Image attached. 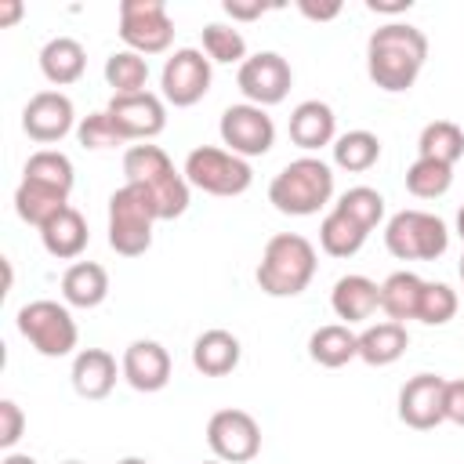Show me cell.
Here are the masks:
<instances>
[{
    "instance_id": "obj_37",
    "label": "cell",
    "mask_w": 464,
    "mask_h": 464,
    "mask_svg": "<svg viewBox=\"0 0 464 464\" xmlns=\"http://www.w3.org/2000/svg\"><path fill=\"white\" fill-rule=\"evenodd\" d=\"M334 210L348 214V218L359 221L366 232H373V228L384 221V196H381L377 188H370V185H355V188H348V192L334 203Z\"/></svg>"
},
{
    "instance_id": "obj_18",
    "label": "cell",
    "mask_w": 464,
    "mask_h": 464,
    "mask_svg": "<svg viewBox=\"0 0 464 464\" xmlns=\"http://www.w3.org/2000/svg\"><path fill=\"white\" fill-rule=\"evenodd\" d=\"M330 308L337 319H344V326L366 323L381 308V286L366 276H341L330 290Z\"/></svg>"
},
{
    "instance_id": "obj_30",
    "label": "cell",
    "mask_w": 464,
    "mask_h": 464,
    "mask_svg": "<svg viewBox=\"0 0 464 464\" xmlns=\"http://www.w3.org/2000/svg\"><path fill=\"white\" fill-rule=\"evenodd\" d=\"M366 236L370 232L359 221H352L348 214H341V210H330L323 218V225H319V246L330 257H352V254H359L362 243H366Z\"/></svg>"
},
{
    "instance_id": "obj_41",
    "label": "cell",
    "mask_w": 464,
    "mask_h": 464,
    "mask_svg": "<svg viewBox=\"0 0 464 464\" xmlns=\"http://www.w3.org/2000/svg\"><path fill=\"white\" fill-rule=\"evenodd\" d=\"M446 420L464 428V377L460 381H446Z\"/></svg>"
},
{
    "instance_id": "obj_51",
    "label": "cell",
    "mask_w": 464,
    "mask_h": 464,
    "mask_svg": "<svg viewBox=\"0 0 464 464\" xmlns=\"http://www.w3.org/2000/svg\"><path fill=\"white\" fill-rule=\"evenodd\" d=\"M203 464H221V460H203Z\"/></svg>"
},
{
    "instance_id": "obj_24",
    "label": "cell",
    "mask_w": 464,
    "mask_h": 464,
    "mask_svg": "<svg viewBox=\"0 0 464 464\" xmlns=\"http://www.w3.org/2000/svg\"><path fill=\"white\" fill-rule=\"evenodd\" d=\"M109 297V272L98 261H76L62 276V301L72 308H98Z\"/></svg>"
},
{
    "instance_id": "obj_49",
    "label": "cell",
    "mask_w": 464,
    "mask_h": 464,
    "mask_svg": "<svg viewBox=\"0 0 464 464\" xmlns=\"http://www.w3.org/2000/svg\"><path fill=\"white\" fill-rule=\"evenodd\" d=\"M62 464H83V460H62Z\"/></svg>"
},
{
    "instance_id": "obj_36",
    "label": "cell",
    "mask_w": 464,
    "mask_h": 464,
    "mask_svg": "<svg viewBox=\"0 0 464 464\" xmlns=\"http://www.w3.org/2000/svg\"><path fill=\"white\" fill-rule=\"evenodd\" d=\"M203 54L210 62H221V65H243L250 58L243 33L236 25H221V22L203 25Z\"/></svg>"
},
{
    "instance_id": "obj_6",
    "label": "cell",
    "mask_w": 464,
    "mask_h": 464,
    "mask_svg": "<svg viewBox=\"0 0 464 464\" xmlns=\"http://www.w3.org/2000/svg\"><path fill=\"white\" fill-rule=\"evenodd\" d=\"M156 214L141 188L123 185L109 196V246L120 257H141L152 246Z\"/></svg>"
},
{
    "instance_id": "obj_8",
    "label": "cell",
    "mask_w": 464,
    "mask_h": 464,
    "mask_svg": "<svg viewBox=\"0 0 464 464\" xmlns=\"http://www.w3.org/2000/svg\"><path fill=\"white\" fill-rule=\"evenodd\" d=\"M120 40L134 54H163L174 44V22L163 0H123L120 4Z\"/></svg>"
},
{
    "instance_id": "obj_7",
    "label": "cell",
    "mask_w": 464,
    "mask_h": 464,
    "mask_svg": "<svg viewBox=\"0 0 464 464\" xmlns=\"http://www.w3.org/2000/svg\"><path fill=\"white\" fill-rule=\"evenodd\" d=\"M18 334L47 359H62L76 348L80 341V330H76V319L69 312V304H58V301H29L18 308Z\"/></svg>"
},
{
    "instance_id": "obj_14",
    "label": "cell",
    "mask_w": 464,
    "mask_h": 464,
    "mask_svg": "<svg viewBox=\"0 0 464 464\" xmlns=\"http://www.w3.org/2000/svg\"><path fill=\"white\" fill-rule=\"evenodd\" d=\"M399 420L413 431H431L446 420V377L417 373L399 388Z\"/></svg>"
},
{
    "instance_id": "obj_10",
    "label": "cell",
    "mask_w": 464,
    "mask_h": 464,
    "mask_svg": "<svg viewBox=\"0 0 464 464\" xmlns=\"http://www.w3.org/2000/svg\"><path fill=\"white\" fill-rule=\"evenodd\" d=\"M207 446L221 464H246L261 453V428L246 410H218L207 420Z\"/></svg>"
},
{
    "instance_id": "obj_15",
    "label": "cell",
    "mask_w": 464,
    "mask_h": 464,
    "mask_svg": "<svg viewBox=\"0 0 464 464\" xmlns=\"http://www.w3.org/2000/svg\"><path fill=\"white\" fill-rule=\"evenodd\" d=\"M22 130L40 141V145H51V141H62L69 130H76V109L69 102V94L62 91H36L25 109H22Z\"/></svg>"
},
{
    "instance_id": "obj_1",
    "label": "cell",
    "mask_w": 464,
    "mask_h": 464,
    "mask_svg": "<svg viewBox=\"0 0 464 464\" xmlns=\"http://www.w3.org/2000/svg\"><path fill=\"white\" fill-rule=\"evenodd\" d=\"M424 58H428V36L410 22H388L373 29L366 40V72L388 94L410 91L424 69Z\"/></svg>"
},
{
    "instance_id": "obj_19",
    "label": "cell",
    "mask_w": 464,
    "mask_h": 464,
    "mask_svg": "<svg viewBox=\"0 0 464 464\" xmlns=\"http://www.w3.org/2000/svg\"><path fill=\"white\" fill-rule=\"evenodd\" d=\"M116 373H123V370H116L112 352L83 348V352H76L69 377H72V388H76L80 399H105L116 388Z\"/></svg>"
},
{
    "instance_id": "obj_35",
    "label": "cell",
    "mask_w": 464,
    "mask_h": 464,
    "mask_svg": "<svg viewBox=\"0 0 464 464\" xmlns=\"http://www.w3.org/2000/svg\"><path fill=\"white\" fill-rule=\"evenodd\" d=\"M167 170H174V163H170V156H167L160 145L141 141V145H130V149L123 152V174H127V185H149V181L163 178Z\"/></svg>"
},
{
    "instance_id": "obj_33",
    "label": "cell",
    "mask_w": 464,
    "mask_h": 464,
    "mask_svg": "<svg viewBox=\"0 0 464 464\" xmlns=\"http://www.w3.org/2000/svg\"><path fill=\"white\" fill-rule=\"evenodd\" d=\"M22 178H33V181H44L51 188H62V192H72V181H76V170H72V160L58 149H40L25 160V170Z\"/></svg>"
},
{
    "instance_id": "obj_13",
    "label": "cell",
    "mask_w": 464,
    "mask_h": 464,
    "mask_svg": "<svg viewBox=\"0 0 464 464\" xmlns=\"http://www.w3.org/2000/svg\"><path fill=\"white\" fill-rule=\"evenodd\" d=\"M105 112L112 116L116 130L127 138V141H152L163 127H167V102L152 91H141V94H112Z\"/></svg>"
},
{
    "instance_id": "obj_50",
    "label": "cell",
    "mask_w": 464,
    "mask_h": 464,
    "mask_svg": "<svg viewBox=\"0 0 464 464\" xmlns=\"http://www.w3.org/2000/svg\"><path fill=\"white\" fill-rule=\"evenodd\" d=\"M460 279H464V257H460Z\"/></svg>"
},
{
    "instance_id": "obj_42",
    "label": "cell",
    "mask_w": 464,
    "mask_h": 464,
    "mask_svg": "<svg viewBox=\"0 0 464 464\" xmlns=\"http://www.w3.org/2000/svg\"><path fill=\"white\" fill-rule=\"evenodd\" d=\"M221 11H225L232 22H254V18H261L268 7H265V4H239V0H225V4H221Z\"/></svg>"
},
{
    "instance_id": "obj_25",
    "label": "cell",
    "mask_w": 464,
    "mask_h": 464,
    "mask_svg": "<svg viewBox=\"0 0 464 464\" xmlns=\"http://www.w3.org/2000/svg\"><path fill=\"white\" fill-rule=\"evenodd\" d=\"M406 348H410V334L402 323H392V319L373 323L359 334V359L366 366H392L395 359L406 355Z\"/></svg>"
},
{
    "instance_id": "obj_20",
    "label": "cell",
    "mask_w": 464,
    "mask_h": 464,
    "mask_svg": "<svg viewBox=\"0 0 464 464\" xmlns=\"http://www.w3.org/2000/svg\"><path fill=\"white\" fill-rule=\"evenodd\" d=\"M239 355H243L239 337L228 334V330H221V326L203 330L196 337V344H192V366L203 377H225V373H232L239 366Z\"/></svg>"
},
{
    "instance_id": "obj_17",
    "label": "cell",
    "mask_w": 464,
    "mask_h": 464,
    "mask_svg": "<svg viewBox=\"0 0 464 464\" xmlns=\"http://www.w3.org/2000/svg\"><path fill=\"white\" fill-rule=\"evenodd\" d=\"M290 141L304 152H315L323 145H334L337 141V116L326 102L319 98H308L301 102L294 112H290Z\"/></svg>"
},
{
    "instance_id": "obj_2",
    "label": "cell",
    "mask_w": 464,
    "mask_h": 464,
    "mask_svg": "<svg viewBox=\"0 0 464 464\" xmlns=\"http://www.w3.org/2000/svg\"><path fill=\"white\" fill-rule=\"evenodd\" d=\"M319 261H315V246L297 236V232H276L257 261V286L268 297H297L301 290H308L312 276H315Z\"/></svg>"
},
{
    "instance_id": "obj_5",
    "label": "cell",
    "mask_w": 464,
    "mask_h": 464,
    "mask_svg": "<svg viewBox=\"0 0 464 464\" xmlns=\"http://www.w3.org/2000/svg\"><path fill=\"white\" fill-rule=\"evenodd\" d=\"M185 181L207 196H243L254 181V170L243 156L228 152V149H218V145H199L185 156V167H181Z\"/></svg>"
},
{
    "instance_id": "obj_11",
    "label": "cell",
    "mask_w": 464,
    "mask_h": 464,
    "mask_svg": "<svg viewBox=\"0 0 464 464\" xmlns=\"http://www.w3.org/2000/svg\"><path fill=\"white\" fill-rule=\"evenodd\" d=\"M218 134H221V145L228 152H236V156H243V160L265 156L276 145V123H272V116L261 105H250V102L228 105L221 112Z\"/></svg>"
},
{
    "instance_id": "obj_45",
    "label": "cell",
    "mask_w": 464,
    "mask_h": 464,
    "mask_svg": "<svg viewBox=\"0 0 464 464\" xmlns=\"http://www.w3.org/2000/svg\"><path fill=\"white\" fill-rule=\"evenodd\" d=\"M22 18V4L18 0H7L4 7H0V25H11V22H18Z\"/></svg>"
},
{
    "instance_id": "obj_39",
    "label": "cell",
    "mask_w": 464,
    "mask_h": 464,
    "mask_svg": "<svg viewBox=\"0 0 464 464\" xmlns=\"http://www.w3.org/2000/svg\"><path fill=\"white\" fill-rule=\"evenodd\" d=\"M453 315H457V290L446 286V283H424L417 319L428 323V326H442V323H450Z\"/></svg>"
},
{
    "instance_id": "obj_22",
    "label": "cell",
    "mask_w": 464,
    "mask_h": 464,
    "mask_svg": "<svg viewBox=\"0 0 464 464\" xmlns=\"http://www.w3.org/2000/svg\"><path fill=\"white\" fill-rule=\"evenodd\" d=\"M65 207H69V192L51 188V185H44V181L22 178L18 188H14V214H18L25 225L44 228V225H47L51 218H58Z\"/></svg>"
},
{
    "instance_id": "obj_26",
    "label": "cell",
    "mask_w": 464,
    "mask_h": 464,
    "mask_svg": "<svg viewBox=\"0 0 464 464\" xmlns=\"http://www.w3.org/2000/svg\"><path fill=\"white\" fill-rule=\"evenodd\" d=\"M420 294H424V279L417 272H392L381 283V312L392 323H410L420 312Z\"/></svg>"
},
{
    "instance_id": "obj_23",
    "label": "cell",
    "mask_w": 464,
    "mask_h": 464,
    "mask_svg": "<svg viewBox=\"0 0 464 464\" xmlns=\"http://www.w3.org/2000/svg\"><path fill=\"white\" fill-rule=\"evenodd\" d=\"M40 239H44V250L58 261H72L83 254L91 232H87V221L76 207H65L58 218H51L44 228H40Z\"/></svg>"
},
{
    "instance_id": "obj_44",
    "label": "cell",
    "mask_w": 464,
    "mask_h": 464,
    "mask_svg": "<svg viewBox=\"0 0 464 464\" xmlns=\"http://www.w3.org/2000/svg\"><path fill=\"white\" fill-rule=\"evenodd\" d=\"M366 7H370V11H377V14H402V11H410V0H395V4H381V0H366Z\"/></svg>"
},
{
    "instance_id": "obj_21",
    "label": "cell",
    "mask_w": 464,
    "mask_h": 464,
    "mask_svg": "<svg viewBox=\"0 0 464 464\" xmlns=\"http://www.w3.org/2000/svg\"><path fill=\"white\" fill-rule=\"evenodd\" d=\"M83 69H87V51H83L80 40L54 36V40L44 44V51H40V72H44L47 83L69 87V83H76L83 76Z\"/></svg>"
},
{
    "instance_id": "obj_46",
    "label": "cell",
    "mask_w": 464,
    "mask_h": 464,
    "mask_svg": "<svg viewBox=\"0 0 464 464\" xmlns=\"http://www.w3.org/2000/svg\"><path fill=\"white\" fill-rule=\"evenodd\" d=\"M0 464H36V460H33L29 453H7V457H4Z\"/></svg>"
},
{
    "instance_id": "obj_12",
    "label": "cell",
    "mask_w": 464,
    "mask_h": 464,
    "mask_svg": "<svg viewBox=\"0 0 464 464\" xmlns=\"http://www.w3.org/2000/svg\"><path fill=\"white\" fill-rule=\"evenodd\" d=\"M236 83H239V91H243V98H246L250 105L268 109V105H279V102L290 94L294 69H290V62H286L283 54H276V51H257V54H250V58L239 65Z\"/></svg>"
},
{
    "instance_id": "obj_16",
    "label": "cell",
    "mask_w": 464,
    "mask_h": 464,
    "mask_svg": "<svg viewBox=\"0 0 464 464\" xmlns=\"http://www.w3.org/2000/svg\"><path fill=\"white\" fill-rule=\"evenodd\" d=\"M120 370L134 392H160L170 381V352L160 341H130L120 359Z\"/></svg>"
},
{
    "instance_id": "obj_38",
    "label": "cell",
    "mask_w": 464,
    "mask_h": 464,
    "mask_svg": "<svg viewBox=\"0 0 464 464\" xmlns=\"http://www.w3.org/2000/svg\"><path fill=\"white\" fill-rule=\"evenodd\" d=\"M76 141L83 149H116V145H127V138L116 130L112 116L102 109V112H91L76 123Z\"/></svg>"
},
{
    "instance_id": "obj_29",
    "label": "cell",
    "mask_w": 464,
    "mask_h": 464,
    "mask_svg": "<svg viewBox=\"0 0 464 464\" xmlns=\"http://www.w3.org/2000/svg\"><path fill=\"white\" fill-rule=\"evenodd\" d=\"M417 156L420 160H439V163H457L464 156V130L453 120H431L424 123L417 138Z\"/></svg>"
},
{
    "instance_id": "obj_9",
    "label": "cell",
    "mask_w": 464,
    "mask_h": 464,
    "mask_svg": "<svg viewBox=\"0 0 464 464\" xmlns=\"http://www.w3.org/2000/svg\"><path fill=\"white\" fill-rule=\"evenodd\" d=\"M210 58L199 47H178L160 72V98L174 109L196 105L210 91Z\"/></svg>"
},
{
    "instance_id": "obj_31",
    "label": "cell",
    "mask_w": 464,
    "mask_h": 464,
    "mask_svg": "<svg viewBox=\"0 0 464 464\" xmlns=\"http://www.w3.org/2000/svg\"><path fill=\"white\" fill-rule=\"evenodd\" d=\"M334 149V163L348 174H362L370 170L377 160H381V138L373 130H348V134H337V141L330 145Z\"/></svg>"
},
{
    "instance_id": "obj_3",
    "label": "cell",
    "mask_w": 464,
    "mask_h": 464,
    "mask_svg": "<svg viewBox=\"0 0 464 464\" xmlns=\"http://www.w3.org/2000/svg\"><path fill=\"white\" fill-rule=\"evenodd\" d=\"M330 196H334V170H330V163H323L315 156L290 160L268 181V203L290 218L319 214L330 203Z\"/></svg>"
},
{
    "instance_id": "obj_47",
    "label": "cell",
    "mask_w": 464,
    "mask_h": 464,
    "mask_svg": "<svg viewBox=\"0 0 464 464\" xmlns=\"http://www.w3.org/2000/svg\"><path fill=\"white\" fill-rule=\"evenodd\" d=\"M457 236H460V239H464V207H460V210H457Z\"/></svg>"
},
{
    "instance_id": "obj_34",
    "label": "cell",
    "mask_w": 464,
    "mask_h": 464,
    "mask_svg": "<svg viewBox=\"0 0 464 464\" xmlns=\"http://www.w3.org/2000/svg\"><path fill=\"white\" fill-rule=\"evenodd\" d=\"M450 185H453V167H450V163L420 160V156H417V160L406 167V188H410V196H417V199H439V196L450 192Z\"/></svg>"
},
{
    "instance_id": "obj_40",
    "label": "cell",
    "mask_w": 464,
    "mask_h": 464,
    "mask_svg": "<svg viewBox=\"0 0 464 464\" xmlns=\"http://www.w3.org/2000/svg\"><path fill=\"white\" fill-rule=\"evenodd\" d=\"M25 431V413L14 399H0V450H14V442Z\"/></svg>"
},
{
    "instance_id": "obj_28",
    "label": "cell",
    "mask_w": 464,
    "mask_h": 464,
    "mask_svg": "<svg viewBox=\"0 0 464 464\" xmlns=\"http://www.w3.org/2000/svg\"><path fill=\"white\" fill-rule=\"evenodd\" d=\"M134 188L145 192V199H149L156 221H174V218H181V214L188 210V188H192V185L185 181L181 170H167L163 178H156V181H149V185H134Z\"/></svg>"
},
{
    "instance_id": "obj_48",
    "label": "cell",
    "mask_w": 464,
    "mask_h": 464,
    "mask_svg": "<svg viewBox=\"0 0 464 464\" xmlns=\"http://www.w3.org/2000/svg\"><path fill=\"white\" fill-rule=\"evenodd\" d=\"M116 464H149V460H141V457H123V460H116Z\"/></svg>"
},
{
    "instance_id": "obj_27",
    "label": "cell",
    "mask_w": 464,
    "mask_h": 464,
    "mask_svg": "<svg viewBox=\"0 0 464 464\" xmlns=\"http://www.w3.org/2000/svg\"><path fill=\"white\" fill-rule=\"evenodd\" d=\"M308 355H312V362L337 370V366L359 359V334H352V326H344V323H326L308 337Z\"/></svg>"
},
{
    "instance_id": "obj_32",
    "label": "cell",
    "mask_w": 464,
    "mask_h": 464,
    "mask_svg": "<svg viewBox=\"0 0 464 464\" xmlns=\"http://www.w3.org/2000/svg\"><path fill=\"white\" fill-rule=\"evenodd\" d=\"M105 83L112 94H141L149 83V58L134 51H112L105 58Z\"/></svg>"
},
{
    "instance_id": "obj_43",
    "label": "cell",
    "mask_w": 464,
    "mask_h": 464,
    "mask_svg": "<svg viewBox=\"0 0 464 464\" xmlns=\"http://www.w3.org/2000/svg\"><path fill=\"white\" fill-rule=\"evenodd\" d=\"M297 11H301L304 18H312V22H330V18L341 14V4H312V0H301Z\"/></svg>"
},
{
    "instance_id": "obj_4",
    "label": "cell",
    "mask_w": 464,
    "mask_h": 464,
    "mask_svg": "<svg viewBox=\"0 0 464 464\" xmlns=\"http://www.w3.org/2000/svg\"><path fill=\"white\" fill-rule=\"evenodd\" d=\"M384 246L399 261H435L450 246V228L428 210H399L384 225Z\"/></svg>"
}]
</instances>
